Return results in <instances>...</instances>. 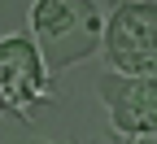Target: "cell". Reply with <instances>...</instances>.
<instances>
[{"mask_svg":"<svg viewBox=\"0 0 157 144\" xmlns=\"http://www.w3.org/2000/svg\"><path fill=\"white\" fill-rule=\"evenodd\" d=\"M26 144H48V140H26Z\"/></svg>","mask_w":157,"mask_h":144,"instance_id":"5","label":"cell"},{"mask_svg":"<svg viewBox=\"0 0 157 144\" xmlns=\"http://www.w3.org/2000/svg\"><path fill=\"white\" fill-rule=\"evenodd\" d=\"M105 18L109 13L96 0H35L31 5V31H35V48L44 57L48 79L74 61H87L92 53H101Z\"/></svg>","mask_w":157,"mask_h":144,"instance_id":"1","label":"cell"},{"mask_svg":"<svg viewBox=\"0 0 157 144\" xmlns=\"http://www.w3.org/2000/svg\"><path fill=\"white\" fill-rule=\"evenodd\" d=\"M105 66L118 79H153L157 74V0H127L105 18L101 39Z\"/></svg>","mask_w":157,"mask_h":144,"instance_id":"2","label":"cell"},{"mask_svg":"<svg viewBox=\"0 0 157 144\" xmlns=\"http://www.w3.org/2000/svg\"><path fill=\"white\" fill-rule=\"evenodd\" d=\"M35 105H52L44 57L31 35H5L0 39V114L31 122Z\"/></svg>","mask_w":157,"mask_h":144,"instance_id":"3","label":"cell"},{"mask_svg":"<svg viewBox=\"0 0 157 144\" xmlns=\"http://www.w3.org/2000/svg\"><path fill=\"white\" fill-rule=\"evenodd\" d=\"M105 109H109V122L122 135L131 140H144V135H157V74L153 79H118V74H105L101 83Z\"/></svg>","mask_w":157,"mask_h":144,"instance_id":"4","label":"cell"}]
</instances>
